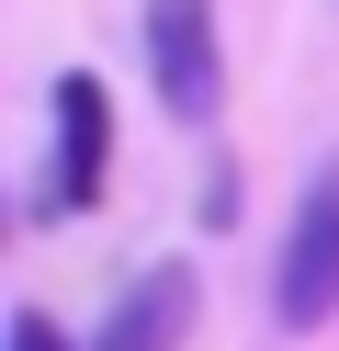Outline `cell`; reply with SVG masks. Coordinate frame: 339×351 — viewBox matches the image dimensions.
Wrapping results in <instances>:
<instances>
[{"label": "cell", "instance_id": "obj_2", "mask_svg": "<svg viewBox=\"0 0 339 351\" xmlns=\"http://www.w3.org/2000/svg\"><path fill=\"white\" fill-rule=\"evenodd\" d=\"M147 80L181 125H203L226 102V57H215V0H147Z\"/></svg>", "mask_w": 339, "mask_h": 351}, {"label": "cell", "instance_id": "obj_1", "mask_svg": "<svg viewBox=\"0 0 339 351\" xmlns=\"http://www.w3.org/2000/svg\"><path fill=\"white\" fill-rule=\"evenodd\" d=\"M271 317H283L294 340L339 317V159L305 182V204H294V227H283V261H271Z\"/></svg>", "mask_w": 339, "mask_h": 351}, {"label": "cell", "instance_id": "obj_4", "mask_svg": "<svg viewBox=\"0 0 339 351\" xmlns=\"http://www.w3.org/2000/svg\"><path fill=\"white\" fill-rule=\"evenodd\" d=\"M192 295H203V283L181 272V261H147V272L113 295V317L90 328V351H181V328H192Z\"/></svg>", "mask_w": 339, "mask_h": 351}, {"label": "cell", "instance_id": "obj_5", "mask_svg": "<svg viewBox=\"0 0 339 351\" xmlns=\"http://www.w3.org/2000/svg\"><path fill=\"white\" fill-rule=\"evenodd\" d=\"M12 351H68V328L45 317V306H12Z\"/></svg>", "mask_w": 339, "mask_h": 351}, {"label": "cell", "instance_id": "obj_3", "mask_svg": "<svg viewBox=\"0 0 339 351\" xmlns=\"http://www.w3.org/2000/svg\"><path fill=\"white\" fill-rule=\"evenodd\" d=\"M102 170H113V91L90 69H68L57 80V159H45V204L34 215H79V204H102Z\"/></svg>", "mask_w": 339, "mask_h": 351}]
</instances>
